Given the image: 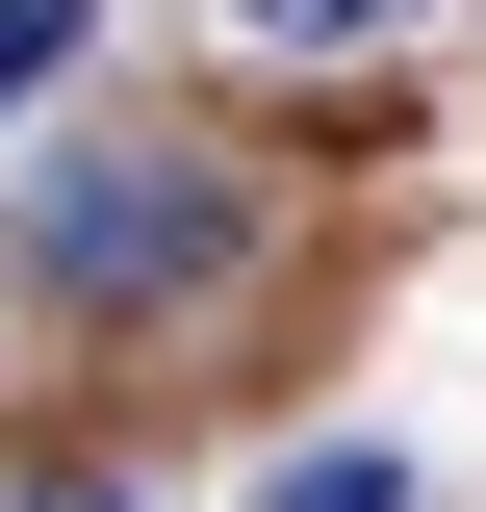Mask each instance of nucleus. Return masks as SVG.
I'll use <instances>...</instances> for the list:
<instances>
[{
    "instance_id": "nucleus-5",
    "label": "nucleus",
    "mask_w": 486,
    "mask_h": 512,
    "mask_svg": "<svg viewBox=\"0 0 486 512\" xmlns=\"http://www.w3.org/2000/svg\"><path fill=\"white\" fill-rule=\"evenodd\" d=\"M26 512H128V487H26Z\"/></svg>"
},
{
    "instance_id": "nucleus-3",
    "label": "nucleus",
    "mask_w": 486,
    "mask_h": 512,
    "mask_svg": "<svg viewBox=\"0 0 486 512\" xmlns=\"http://www.w3.org/2000/svg\"><path fill=\"white\" fill-rule=\"evenodd\" d=\"M77 26H103V0H0V103H52V77H77Z\"/></svg>"
},
{
    "instance_id": "nucleus-4",
    "label": "nucleus",
    "mask_w": 486,
    "mask_h": 512,
    "mask_svg": "<svg viewBox=\"0 0 486 512\" xmlns=\"http://www.w3.org/2000/svg\"><path fill=\"white\" fill-rule=\"evenodd\" d=\"M359 26H410V0H256V52H359Z\"/></svg>"
},
{
    "instance_id": "nucleus-1",
    "label": "nucleus",
    "mask_w": 486,
    "mask_h": 512,
    "mask_svg": "<svg viewBox=\"0 0 486 512\" xmlns=\"http://www.w3.org/2000/svg\"><path fill=\"white\" fill-rule=\"evenodd\" d=\"M205 256H231V180L205 154H52L26 180V282L52 308H180Z\"/></svg>"
},
{
    "instance_id": "nucleus-2",
    "label": "nucleus",
    "mask_w": 486,
    "mask_h": 512,
    "mask_svg": "<svg viewBox=\"0 0 486 512\" xmlns=\"http://www.w3.org/2000/svg\"><path fill=\"white\" fill-rule=\"evenodd\" d=\"M256 512H410V461H384V436H333V461H282Z\"/></svg>"
}]
</instances>
